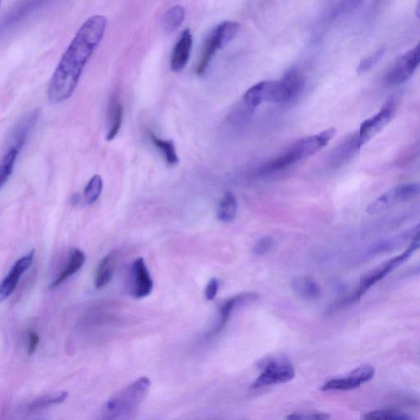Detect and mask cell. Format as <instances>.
Listing matches in <instances>:
<instances>
[{"instance_id":"1","label":"cell","mask_w":420,"mask_h":420,"mask_svg":"<svg viewBox=\"0 0 420 420\" xmlns=\"http://www.w3.org/2000/svg\"><path fill=\"white\" fill-rule=\"evenodd\" d=\"M107 24L105 16L95 15L76 31L48 86V96L51 103H62L73 96L86 63L105 36Z\"/></svg>"},{"instance_id":"2","label":"cell","mask_w":420,"mask_h":420,"mask_svg":"<svg viewBox=\"0 0 420 420\" xmlns=\"http://www.w3.org/2000/svg\"><path fill=\"white\" fill-rule=\"evenodd\" d=\"M150 380L141 377L113 395L103 408V418L107 419H134L150 389Z\"/></svg>"},{"instance_id":"3","label":"cell","mask_w":420,"mask_h":420,"mask_svg":"<svg viewBox=\"0 0 420 420\" xmlns=\"http://www.w3.org/2000/svg\"><path fill=\"white\" fill-rule=\"evenodd\" d=\"M336 133V129L331 128L317 135H310L297 141L285 153L262 167L260 172L263 174L275 173L290 167L299 161L307 159L328 145Z\"/></svg>"},{"instance_id":"4","label":"cell","mask_w":420,"mask_h":420,"mask_svg":"<svg viewBox=\"0 0 420 420\" xmlns=\"http://www.w3.org/2000/svg\"><path fill=\"white\" fill-rule=\"evenodd\" d=\"M419 248L420 240L413 241L406 252L396 256L395 258L384 262L383 265L377 267V268L368 272L367 274H365L361 278V282H359V286L357 288V290L351 294V296L342 299V302L338 303V305H339V307H343V305L359 301V299H361L363 294L367 292L371 287H373L375 283L383 280L384 277L390 274L392 270L396 269L397 267L405 263L406 260L411 258L412 254L416 252Z\"/></svg>"},{"instance_id":"5","label":"cell","mask_w":420,"mask_h":420,"mask_svg":"<svg viewBox=\"0 0 420 420\" xmlns=\"http://www.w3.org/2000/svg\"><path fill=\"white\" fill-rule=\"evenodd\" d=\"M420 195V183H411L396 185L375 199L367 208L369 215H378L387 210L417 198Z\"/></svg>"},{"instance_id":"6","label":"cell","mask_w":420,"mask_h":420,"mask_svg":"<svg viewBox=\"0 0 420 420\" xmlns=\"http://www.w3.org/2000/svg\"><path fill=\"white\" fill-rule=\"evenodd\" d=\"M420 65V42L410 51L398 58L384 76L389 86H399L410 79Z\"/></svg>"},{"instance_id":"7","label":"cell","mask_w":420,"mask_h":420,"mask_svg":"<svg viewBox=\"0 0 420 420\" xmlns=\"http://www.w3.org/2000/svg\"><path fill=\"white\" fill-rule=\"evenodd\" d=\"M397 103L398 100L396 96L389 98L375 116L365 120L361 125L357 136L362 146L380 133L394 119L397 111Z\"/></svg>"},{"instance_id":"8","label":"cell","mask_w":420,"mask_h":420,"mask_svg":"<svg viewBox=\"0 0 420 420\" xmlns=\"http://www.w3.org/2000/svg\"><path fill=\"white\" fill-rule=\"evenodd\" d=\"M304 80L297 68H292L278 81H274L271 102L287 103L296 100L302 94Z\"/></svg>"},{"instance_id":"9","label":"cell","mask_w":420,"mask_h":420,"mask_svg":"<svg viewBox=\"0 0 420 420\" xmlns=\"http://www.w3.org/2000/svg\"><path fill=\"white\" fill-rule=\"evenodd\" d=\"M130 276L133 282L130 289V296L135 299H143L150 296L154 288V281L143 257L133 262Z\"/></svg>"},{"instance_id":"10","label":"cell","mask_w":420,"mask_h":420,"mask_svg":"<svg viewBox=\"0 0 420 420\" xmlns=\"http://www.w3.org/2000/svg\"><path fill=\"white\" fill-rule=\"evenodd\" d=\"M51 2L52 0H21L3 20L1 31L14 29Z\"/></svg>"},{"instance_id":"11","label":"cell","mask_w":420,"mask_h":420,"mask_svg":"<svg viewBox=\"0 0 420 420\" xmlns=\"http://www.w3.org/2000/svg\"><path fill=\"white\" fill-rule=\"evenodd\" d=\"M34 256L35 250H32L29 254L24 255V257L15 262L12 269H11L9 275L5 277L1 286H0V301L4 302V299H6L12 294L16 287H17L21 276L31 266Z\"/></svg>"},{"instance_id":"12","label":"cell","mask_w":420,"mask_h":420,"mask_svg":"<svg viewBox=\"0 0 420 420\" xmlns=\"http://www.w3.org/2000/svg\"><path fill=\"white\" fill-rule=\"evenodd\" d=\"M294 377V370L292 365L270 362L265 367L264 372L255 380L254 389L285 384Z\"/></svg>"},{"instance_id":"13","label":"cell","mask_w":420,"mask_h":420,"mask_svg":"<svg viewBox=\"0 0 420 420\" xmlns=\"http://www.w3.org/2000/svg\"><path fill=\"white\" fill-rule=\"evenodd\" d=\"M193 42V35L190 30L183 31L174 46L171 56L170 68L173 72H181L187 66L190 51H192Z\"/></svg>"},{"instance_id":"14","label":"cell","mask_w":420,"mask_h":420,"mask_svg":"<svg viewBox=\"0 0 420 420\" xmlns=\"http://www.w3.org/2000/svg\"><path fill=\"white\" fill-rule=\"evenodd\" d=\"M85 262L86 255L83 250L78 248L71 250L66 265L64 266V268L59 272L56 280L48 287L51 290L61 286L69 277L76 274V272L83 268Z\"/></svg>"},{"instance_id":"15","label":"cell","mask_w":420,"mask_h":420,"mask_svg":"<svg viewBox=\"0 0 420 420\" xmlns=\"http://www.w3.org/2000/svg\"><path fill=\"white\" fill-rule=\"evenodd\" d=\"M256 299H257V294L247 293L238 294V296L227 299L221 307L219 324H217L215 329L210 332V337L217 336L225 328L229 318L231 317L232 310L237 307L238 304L252 302L255 301Z\"/></svg>"},{"instance_id":"16","label":"cell","mask_w":420,"mask_h":420,"mask_svg":"<svg viewBox=\"0 0 420 420\" xmlns=\"http://www.w3.org/2000/svg\"><path fill=\"white\" fill-rule=\"evenodd\" d=\"M118 258V252H113L106 255L98 264L94 280L96 289H102L111 282L116 271Z\"/></svg>"},{"instance_id":"17","label":"cell","mask_w":420,"mask_h":420,"mask_svg":"<svg viewBox=\"0 0 420 420\" xmlns=\"http://www.w3.org/2000/svg\"><path fill=\"white\" fill-rule=\"evenodd\" d=\"M272 81H262L250 88L244 96V101L250 108H255L264 101L270 102Z\"/></svg>"},{"instance_id":"18","label":"cell","mask_w":420,"mask_h":420,"mask_svg":"<svg viewBox=\"0 0 420 420\" xmlns=\"http://www.w3.org/2000/svg\"><path fill=\"white\" fill-rule=\"evenodd\" d=\"M221 48L219 40L216 36L215 31L210 32L208 37L206 38L203 48H202L201 57L199 60L198 67H196V73L202 75L205 73L207 68L211 62L212 56L216 51Z\"/></svg>"},{"instance_id":"19","label":"cell","mask_w":420,"mask_h":420,"mask_svg":"<svg viewBox=\"0 0 420 420\" xmlns=\"http://www.w3.org/2000/svg\"><path fill=\"white\" fill-rule=\"evenodd\" d=\"M292 288L299 297L307 301H312L320 294V288L317 283L307 277L296 278L292 282Z\"/></svg>"},{"instance_id":"20","label":"cell","mask_w":420,"mask_h":420,"mask_svg":"<svg viewBox=\"0 0 420 420\" xmlns=\"http://www.w3.org/2000/svg\"><path fill=\"white\" fill-rule=\"evenodd\" d=\"M237 200L236 196L231 193H227L220 200L217 207V217L222 222H231L237 216Z\"/></svg>"},{"instance_id":"21","label":"cell","mask_w":420,"mask_h":420,"mask_svg":"<svg viewBox=\"0 0 420 420\" xmlns=\"http://www.w3.org/2000/svg\"><path fill=\"white\" fill-rule=\"evenodd\" d=\"M68 396V391H62L56 392V394L38 397L29 404V406H27V410L30 412H38L46 410V408L58 405V404L63 402L67 399Z\"/></svg>"},{"instance_id":"22","label":"cell","mask_w":420,"mask_h":420,"mask_svg":"<svg viewBox=\"0 0 420 420\" xmlns=\"http://www.w3.org/2000/svg\"><path fill=\"white\" fill-rule=\"evenodd\" d=\"M111 127L107 135V140L116 139L123 124V106L118 97H113L111 102Z\"/></svg>"},{"instance_id":"23","label":"cell","mask_w":420,"mask_h":420,"mask_svg":"<svg viewBox=\"0 0 420 420\" xmlns=\"http://www.w3.org/2000/svg\"><path fill=\"white\" fill-rule=\"evenodd\" d=\"M20 151L14 147H10L4 155L0 168V185L1 188L9 182L14 170L16 162H17Z\"/></svg>"},{"instance_id":"24","label":"cell","mask_w":420,"mask_h":420,"mask_svg":"<svg viewBox=\"0 0 420 420\" xmlns=\"http://www.w3.org/2000/svg\"><path fill=\"white\" fill-rule=\"evenodd\" d=\"M363 384L362 381L357 375L352 373L347 378L332 379L322 386L323 391H349Z\"/></svg>"},{"instance_id":"25","label":"cell","mask_w":420,"mask_h":420,"mask_svg":"<svg viewBox=\"0 0 420 420\" xmlns=\"http://www.w3.org/2000/svg\"><path fill=\"white\" fill-rule=\"evenodd\" d=\"M150 139L156 148L160 150L168 165H176L179 159L173 141L163 140L153 133H150Z\"/></svg>"},{"instance_id":"26","label":"cell","mask_w":420,"mask_h":420,"mask_svg":"<svg viewBox=\"0 0 420 420\" xmlns=\"http://www.w3.org/2000/svg\"><path fill=\"white\" fill-rule=\"evenodd\" d=\"M240 30V25L236 21H227L217 26L214 30L222 48L232 41Z\"/></svg>"},{"instance_id":"27","label":"cell","mask_w":420,"mask_h":420,"mask_svg":"<svg viewBox=\"0 0 420 420\" xmlns=\"http://www.w3.org/2000/svg\"><path fill=\"white\" fill-rule=\"evenodd\" d=\"M185 19V9L176 5L169 9L163 18V27L168 32H173L182 25Z\"/></svg>"},{"instance_id":"28","label":"cell","mask_w":420,"mask_h":420,"mask_svg":"<svg viewBox=\"0 0 420 420\" xmlns=\"http://www.w3.org/2000/svg\"><path fill=\"white\" fill-rule=\"evenodd\" d=\"M103 190V180L100 175L92 177L84 189V200L87 205L95 204Z\"/></svg>"},{"instance_id":"29","label":"cell","mask_w":420,"mask_h":420,"mask_svg":"<svg viewBox=\"0 0 420 420\" xmlns=\"http://www.w3.org/2000/svg\"><path fill=\"white\" fill-rule=\"evenodd\" d=\"M363 419L367 420H409L413 419L414 418L408 416V414L405 413H401L396 411L381 410L367 413L364 414Z\"/></svg>"},{"instance_id":"30","label":"cell","mask_w":420,"mask_h":420,"mask_svg":"<svg viewBox=\"0 0 420 420\" xmlns=\"http://www.w3.org/2000/svg\"><path fill=\"white\" fill-rule=\"evenodd\" d=\"M386 52L384 47L379 48L377 51H375L369 56L362 60L361 63L359 64L357 72L359 74L368 72L371 68L375 66L381 58H383Z\"/></svg>"},{"instance_id":"31","label":"cell","mask_w":420,"mask_h":420,"mask_svg":"<svg viewBox=\"0 0 420 420\" xmlns=\"http://www.w3.org/2000/svg\"><path fill=\"white\" fill-rule=\"evenodd\" d=\"M275 241L274 238L265 237L259 240L253 248V252L256 255H264L268 254L274 249Z\"/></svg>"},{"instance_id":"32","label":"cell","mask_w":420,"mask_h":420,"mask_svg":"<svg viewBox=\"0 0 420 420\" xmlns=\"http://www.w3.org/2000/svg\"><path fill=\"white\" fill-rule=\"evenodd\" d=\"M352 373L357 375L362 381V383L364 384L374 378L375 370L370 365L364 364L354 369Z\"/></svg>"},{"instance_id":"33","label":"cell","mask_w":420,"mask_h":420,"mask_svg":"<svg viewBox=\"0 0 420 420\" xmlns=\"http://www.w3.org/2000/svg\"><path fill=\"white\" fill-rule=\"evenodd\" d=\"M27 335H29V348H27V354H29V357L34 356L35 352L37 350L38 345L40 343V336L37 334L35 330L30 329L27 332Z\"/></svg>"},{"instance_id":"34","label":"cell","mask_w":420,"mask_h":420,"mask_svg":"<svg viewBox=\"0 0 420 420\" xmlns=\"http://www.w3.org/2000/svg\"><path fill=\"white\" fill-rule=\"evenodd\" d=\"M330 416L329 414H323V413H315V414H291L290 416H288L287 419H294V420H312V419H328Z\"/></svg>"},{"instance_id":"35","label":"cell","mask_w":420,"mask_h":420,"mask_svg":"<svg viewBox=\"0 0 420 420\" xmlns=\"http://www.w3.org/2000/svg\"><path fill=\"white\" fill-rule=\"evenodd\" d=\"M219 282L215 278L212 280L205 289V297L208 301H212L216 297L217 290H219Z\"/></svg>"},{"instance_id":"36","label":"cell","mask_w":420,"mask_h":420,"mask_svg":"<svg viewBox=\"0 0 420 420\" xmlns=\"http://www.w3.org/2000/svg\"><path fill=\"white\" fill-rule=\"evenodd\" d=\"M362 1L363 0H342L339 6L340 13L352 12V11L357 9Z\"/></svg>"},{"instance_id":"37","label":"cell","mask_w":420,"mask_h":420,"mask_svg":"<svg viewBox=\"0 0 420 420\" xmlns=\"http://www.w3.org/2000/svg\"><path fill=\"white\" fill-rule=\"evenodd\" d=\"M411 237L413 241L420 240V225L414 227L411 232Z\"/></svg>"},{"instance_id":"38","label":"cell","mask_w":420,"mask_h":420,"mask_svg":"<svg viewBox=\"0 0 420 420\" xmlns=\"http://www.w3.org/2000/svg\"><path fill=\"white\" fill-rule=\"evenodd\" d=\"M416 15L419 19H420V0H419V3L416 8Z\"/></svg>"},{"instance_id":"39","label":"cell","mask_w":420,"mask_h":420,"mask_svg":"<svg viewBox=\"0 0 420 420\" xmlns=\"http://www.w3.org/2000/svg\"><path fill=\"white\" fill-rule=\"evenodd\" d=\"M416 272H420V266L419 267V268L416 270Z\"/></svg>"}]
</instances>
